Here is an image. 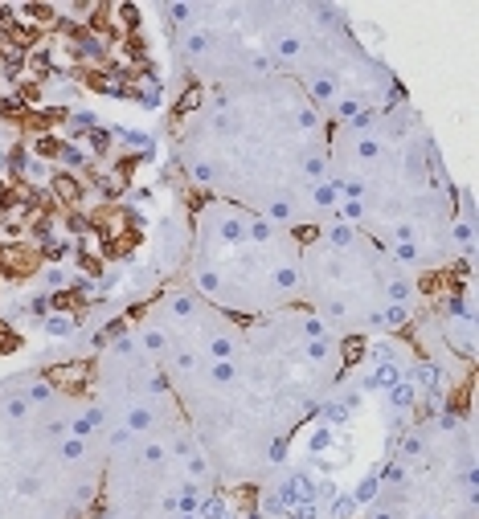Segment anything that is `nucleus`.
<instances>
[{
  "label": "nucleus",
  "instance_id": "f257e3e1",
  "mask_svg": "<svg viewBox=\"0 0 479 519\" xmlns=\"http://www.w3.org/2000/svg\"><path fill=\"white\" fill-rule=\"evenodd\" d=\"M102 426H107V413H102L98 405H91V409H82V413H78V417L70 421V433L86 442V437H91V433H98Z\"/></svg>",
  "mask_w": 479,
  "mask_h": 519
},
{
  "label": "nucleus",
  "instance_id": "f03ea898",
  "mask_svg": "<svg viewBox=\"0 0 479 519\" xmlns=\"http://www.w3.org/2000/svg\"><path fill=\"white\" fill-rule=\"evenodd\" d=\"M238 352H242V348H238L234 336H225V332H213V336H209V356H213V360H234Z\"/></svg>",
  "mask_w": 479,
  "mask_h": 519
},
{
  "label": "nucleus",
  "instance_id": "7ed1b4c3",
  "mask_svg": "<svg viewBox=\"0 0 479 519\" xmlns=\"http://www.w3.org/2000/svg\"><path fill=\"white\" fill-rule=\"evenodd\" d=\"M123 426H128L131 433H144V429H152V426H156V413H152L148 405H135V409H128Z\"/></svg>",
  "mask_w": 479,
  "mask_h": 519
},
{
  "label": "nucleus",
  "instance_id": "20e7f679",
  "mask_svg": "<svg viewBox=\"0 0 479 519\" xmlns=\"http://www.w3.org/2000/svg\"><path fill=\"white\" fill-rule=\"evenodd\" d=\"M234 380H238V364H234V360H213V364H209V385H234Z\"/></svg>",
  "mask_w": 479,
  "mask_h": 519
},
{
  "label": "nucleus",
  "instance_id": "39448f33",
  "mask_svg": "<svg viewBox=\"0 0 479 519\" xmlns=\"http://www.w3.org/2000/svg\"><path fill=\"white\" fill-rule=\"evenodd\" d=\"M307 91H312V102H332V98H336V82H332L328 74H319V78H312Z\"/></svg>",
  "mask_w": 479,
  "mask_h": 519
},
{
  "label": "nucleus",
  "instance_id": "423d86ee",
  "mask_svg": "<svg viewBox=\"0 0 479 519\" xmlns=\"http://www.w3.org/2000/svg\"><path fill=\"white\" fill-rule=\"evenodd\" d=\"M176 507H181V511H197V507H201V487H197V483H181Z\"/></svg>",
  "mask_w": 479,
  "mask_h": 519
},
{
  "label": "nucleus",
  "instance_id": "0eeeda50",
  "mask_svg": "<svg viewBox=\"0 0 479 519\" xmlns=\"http://www.w3.org/2000/svg\"><path fill=\"white\" fill-rule=\"evenodd\" d=\"M389 401H393L397 409H406V405H414V385H410V380H397V385L389 389Z\"/></svg>",
  "mask_w": 479,
  "mask_h": 519
},
{
  "label": "nucleus",
  "instance_id": "6e6552de",
  "mask_svg": "<svg viewBox=\"0 0 479 519\" xmlns=\"http://www.w3.org/2000/svg\"><path fill=\"white\" fill-rule=\"evenodd\" d=\"M139 343H144V352H164V348H168V336H164V332H156V327H148V332H139Z\"/></svg>",
  "mask_w": 479,
  "mask_h": 519
},
{
  "label": "nucleus",
  "instance_id": "1a4fd4ad",
  "mask_svg": "<svg viewBox=\"0 0 479 519\" xmlns=\"http://www.w3.org/2000/svg\"><path fill=\"white\" fill-rule=\"evenodd\" d=\"M58 454H62V462H82V454H86V442H82V437H66Z\"/></svg>",
  "mask_w": 479,
  "mask_h": 519
},
{
  "label": "nucleus",
  "instance_id": "9d476101",
  "mask_svg": "<svg viewBox=\"0 0 479 519\" xmlns=\"http://www.w3.org/2000/svg\"><path fill=\"white\" fill-rule=\"evenodd\" d=\"M168 311H172L176 319H189L192 311H197V299H192V295H176V299L168 303Z\"/></svg>",
  "mask_w": 479,
  "mask_h": 519
},
{
  "label": "nucleus",
  "instance_id": "9b49d317",
  "mask_svg": "<svg viewBox=\"0 0 479 519\" xmlns=\"http://www.w3.org/2000/svg\"><path fill=\"white\" fill-rule=\"evenodd\" d=\"M303 172H307L312 180H324V172H328V160H324V152H312V155H307Z\"/></svg>",
  "mask_w": 479,
  "mask_h": 519
},
{
  "label": "nucleus",
  "instance_id": "f8f14e48",
  "mask_svg": "<svg viewBox=\"0 0 479 519\" xmlns=\"http://www.w3.org/2000/svg\"><path fill=\"white\" fill-rule=\"evenodd\" d=\"M312 196H316V205H319V209H332L340 192H336V184H316V192H312Z\"/></svg>",
  "mask_w": 479,
  "mask_h": 519
},
{
  "label": "nucleus",
  "instance_id": "ddd939ff",
  "mask_svg": "<svg viewBox=\"0 0 479 519\" xmlns=\"http://www.w3.org/2000/svg\"><path fill=\"white\" fill-rule=\"evenodd\" d=\"M45 332H50V336H70V332H74V319H70V315H54V319L45 323Z\"/></svg>",
  "mask_w": 479,
  "mask_h": 519
},
{
  "label": "nucleus",
  "instance_id": "4468645a",
  "mask_svg": "<svg viewBox=\"0 0 479 519\" xmlns=\"http://www.w3.org/2000/svg\"><path fill=\"white\" fill-rule=\"evenodd\" d=\"M54 188L62 192L66 201H78V192H82V188H78V180H74V176H58V180H54Z\"/></svg>",
  "mask_w": 479,
  "mask_h": 519
},
{
  "label": "nucleus",
  "instance_id": "2eb2a0df",
  "mask_svg": "<svg viewBox=\"0 0 479 519\" xmlns=\"http://www.w3.org/2000/svg\"><path fill=\"white\" fill-rule=\"evenodd\" d=\"M168 17L181 21V25H189L192 17H197V8H192V4H168Z\"/></svg>",
  "mask_w": 479,
  "mask_h": 519
},
{
  "label": "nucleus",
  "instance_id": "dca6fc26",
  "mask_svg": "<svg viewBox=\"0 0 479 519\" xmlns=\"http://www.w3.org/2000/svg\"><path fill=\"white\" fill-rule=\"evenodd\" d=\"M336 115H340V119H356V115H360V102H356V98H340V102H336Z\"/></svg>",
  "mask_w": 479,
  "mask_h": 519
},
{
  "label": "nucleus",
  "instance_id": "f3484780",
  "mask_svg": "<svg viewBox=\"0 0 479 519\" xmlns=\"http://www.w3.org/2000/svg\"><path fill=\"white\" fill-rule=\"evenodd\" d=\"M393 254H397V262H418V258H422V254H418V245H414V242H402V245H397V249H393Z\"/></svg>",
  "mask_w": 479,
  "mask_h": 519
},
{
  "label": "nucleus",
  "instance_id": "a211bd4d",
  "mask_svg": "<svg viewBox=\"0 0 479 519\" xmlns=\"http://www.w3.org/2000/svg\"><path fill=\"white\" fill-rule=\"evenodd\" d=\"M340 213L349 217V221H360V217H365V205H360V201H344V205H340Z\"/></svg>",
  "mask_w": 479,
  "mask_h": 519
},
{
  "label": "nucleus",
  "instance_id": "6ab92c4d",
  "mask_svg": "<svg viewBox=\"0 0 479 519\" xmlns=\"http://www.w3.org/2000/svg\"><path fill=\"white\" fill-rule=\"evenodd\" d=\"M201 516H205V519H225V507L218 503V499H209V503L201 507Z\"/></svg>",
  "mask_w": 479,
  "mask_h": 519
},
{
  "label": "nucleus",
  "instance_id": "aec40b11",
  "mask_svg": "<svg viewBox=\"0 0 479 519\" xmlns=\"http://www.w3.org/2000/svg\"><path fill=\"white\" fill-rule=\"evenodd\" d=\"M328 442H332V433H328V429H316V433H312V450H324Z\"/></svg>",
  "mask_w": 479,
  "mask_h": 519
},
{
  "label": "nucleus",
  "instance_id": "412c9836",
  "mask_svg": "<svg viewBox=\"0 0 479 519\" xmlns=\"http://www.w3.org/2000/svg\"><path fill=\"white\" fill-rule=\"evenodd\" d=\"M377 519H393V516H389V511H381V516H377Z\"/></svg>",
  "mask_w": 479,
  "mask_h": 519
}]
</instances>
